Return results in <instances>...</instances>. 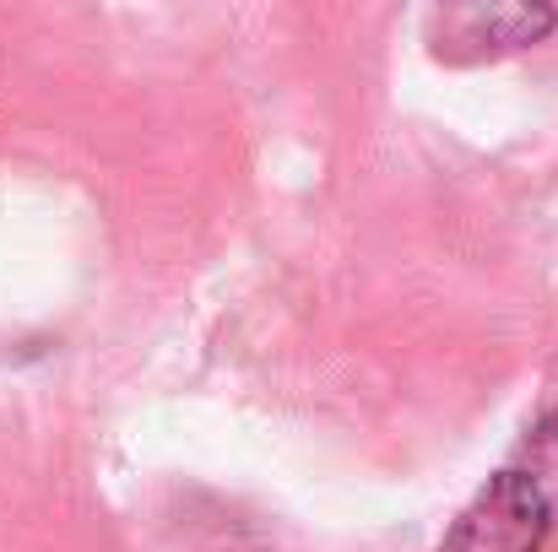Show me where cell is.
Masks as SVG:
<instances>
[{"instance_id": "1", "label": "cell", "mask_w": 558, "mask_h": 552, "mask_svg": "<svg viewBox=\"0 0 558 552\" xmlns=\"http://www.w3.org/2000/svg\"><path fill=\"white\" fill-rule=\"evenodd\" d=\"M548 531H554V493L543 488L537 471L510 466L472 493L439 552H543Z\"/></svg>"}]
</instances>
